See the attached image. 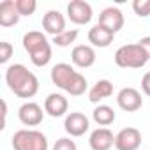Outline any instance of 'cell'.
Instances as JSON below:
<instances>
[{
    "instance_id": "cell-6",
    "label": "cell",
    "mask_w": 150,
    "mask_h": 150,
    "mask_svg": "<svg viewBox=\"0 0 150 150\" xmlns=\"http://www.w3.org/2000/svg\"><path fill=\"white\" fill-rule=\"evenodd\" d=\"M67 16L74 25H87L92 20L94 11L92 6L85 0H72L67 4Z\"/></svg>"
},
{
    "instance_id": "cell-20",
    "label": "cell",
    "mask_w": 150,
    "mask_h": 150,
    "mask_svg": "<svg viewBox=\"0 0 150 150\" xmlns=\"http://www.w3.org/2000/svg\"><path fill=\"white\" fill-rule=\"evenodd\" d=\"M78 34H80V32H78L76 28H72V30H65L64 34H60V35L53 37V42H55L58 48H65V46H71L74 41H76Z\"/></svg>"
},
{
    "instance_id": "cell-1",
    "label": "cell",
    "mask_w": 150,
    "mask_h": 150,
    "mask_svg": "<svg viewBox=\"0 0 150 150\" xmlns=\"http://www.w3.org/2000/svg\"><path fill=\"white\" fill-rule=\"evenodd\" d=\"M6 83L9 90L21 99H32L39 92L37 76L23 64H13L6 69Z\"/></svg>"
},
{
    "instance_id": "cell-5",
    "label": "cell",
    "mask_w": 150,
    "mask_h": 150,
    "mask_svg": "<svg viewBox=\"0 0 150 150\" xmlns=\"http://www.w3.org/2000/svg\"><path fill=\"white\" fill-rule=\"evenodd\" d=\"M11 145L14 150H48V138L35 129H20L13 134Z\"/></svg>"
},
{
    "instance_id": "cell-2",
    "label": "cell",
    "mask_w": 150,
    "mask_h": 150,
    "mask_svg": "<svg viewBox=\"0 0 150 150\" xmlns=\"http://www.w3.org/2000/svg\"><path fill=\"white\" fill-rule=\"evenodd\" d=\"M50 76H51L53 85H57L58 88H62L64 92H67L74 97L83 96L87 90V85H88L83 74H80L71 64H65V62L53 65Z\"/></svg>"
},
{
    "instance_id": "cell-19",
    "label": "cell",
    "mask_w": 150,
    "mask_h": 150,
    "mask_svg": "<svg viewBox=\"0 0 150 150\" xmlns=\"http://www.w3.org/2000/svg\"><path fill=\"white\" fill-rule=\"evenodd\" d=\"M92 118L96 120L97 125H101V127H108V125H111V124L115 122L117 115H115V111H113L111 106H108V104H99V106L94 110Z\"/></svg>"
},
{
    "instance_id": "cell-3",
    "label": "cell",
    "mask_w": 150,
    "mask_h": 150,
    "mask_svg": "<svg viewBox=\"0 0 150 150\" xmlns=\"http://www.w3.org/2000/svg\"><path fill=\"white\" fill-rule=\"evenodd\" d=\"M23 48L35 67H44L51 60V44L39 30H30L23 35Z\"/></svg>"
},
{
    "instance_id": "cell-22",
    "label": "cell",
    "mask_w": 150,
    "mask_h": 150,
    "mask_svg": "<svg viewBox=\"0 0 150 150\" xmlns=\"http://www.w3.org/2000/svg\"><path fill=\"white\" fill-rule=\"evenodd\" d=\"M132 11L139 18L150 16V0H134L132 2Z\"/></svg>"
},
{
    "instance_id": "cell-16",
    "label": "cell",
    "mask_w": 150,
    "mask_h": 150,
    "mask_svg": "<svg viewBox=\"0 0 150 150\" xmlns=\"http://www.w3.org/2000/svg\"><path fill=\"white\" fill-rule=\"evenodd\" d=\"M115 39V32L108 30L103 25H96L88 30V42H92V46L96 48H108Z\"/></svg>"
},
{
    "instance_id": "cell-23",
    "label": "cell",
    "mask_w": 150,
    "mask_h": 150,
    "mask_svg": "<svg viewBox=\"0 0 150 150\" xmlns=\"http://www.w3.org/2000/svg\"><path fill=\"white\" fill-rule=\"evenodd\" d=\"M13 53H14V48L11 42H7V41L0 42V64H7L9 58L13 57Z\"/></svg>"
},
{
    "instance_id": "cell-10",
    "label": "cell",
    "mask_w": 150,
    "mask_h": 150,
    "mask_svg": "<svg viewBox=\"0 0 150 150\" xmlns=\"http://www.w3.org/2000/svg\"><path fill=\"white\" fill-rule=\"evenodd\" d=\"M88 127H90L88 118H87L83 113H80V111L69 113V115L65 117V120H64V129H65V132H67L69 136H74V138L83 136V134L88 131Z\"/></svg>"
},
{
    "instance_id": "cell-24",
    "label": "cell",
    "mask_w": 150,
    "mask_h": 150,
    "mask_svg": "<svg viewBox=\"0 0 150 150\" xmlns=\"http://www.w3.org/2000/svg\"><path fill=\"white\" fill-rule=\"evenodd\" d=\"M51 150H78V146L71 138H58Z\"/></svg>"
},
{
    "instance_id": "cell-7",
    "label": "cell",
    "mask_w": 150,
    "mask_h": 150,
    "mask_svg": "<svg viewBox=\"0 0 150 150\" xmlns=\"http://www.w3.org/2000/svg\"><path fill=\"white\" fill-rule=\"evenodd\" d=\"M117 104L120 110L127 111V113H134L138 111L141 106H143V99H141V94L132 88V87H125L118 92L117 96Z\"/></svg>"
},
{
    "instance_id": "cell-15",
    "label": "cell",
    "mask_w": 150,
    "mask_h": 150,
    "mask_svg": "<svg viewBox=\"0 0 150 150\" xmlns=\"http://www.w3.org/2000/svg\"><path fill=\"white\" fill-rule=\"evenodd\" d=\"M67 110H69V103L62 94H50L44 99V111L53 118L64 117L67 113Z\"/></svg>"
},
{
    "instance_id": "cell-14",
    "label": "cell",
    "mask_w": 150,
    "mask_h": 150,
    "mask_svg": "<svg viewBox=\"0 0 150 150\" xmlns=\"http://www.w3.org/2000/svg\"><path fill=\"white\" fill-rule=\"evenodd\" d=\"M88 143H90L92 150H110L115 145V136L108 127H99V129L92 131Z\"/></svg>"
},
{
    "instance_id": "cell-25",
    "label": "cell",
    "mask_w": 150,
    "mask_h": 150,
    "mask_svg": "<svg viewBox=\"0 0 150 150\" xmlns=\"http://www.w3.org/2000/svg\"><path fill=\"white\" fill-rule=\"evenodd\" d=\"M141 90L145 92V96H148L150 97V71L143 76V80H141Z\"/></svg>"
},
{
    "instance_id": "cell-12",
    "label": "cell",
    "mask_w": 150,
    "mask_h": 150,
    "mask_svg": "<svg viewBox=\"0 0 150 150\" xmlns=\"http://www.w3.org/2000/svg\"><path fill=\"white\" fill-rule=\"evenodd\" d=\"M42 30L46 34L53 35V37L64 34L65 32V18H64V14L60 11H55V9L48 11L42 16Z\"/></svg>"
},
{
    "instance_id": "cell-27",
    "label": "cell",
    "mask_w": 150,
    "mask_h": 150,
    "mask_svg": "<svg viewBox=\"0 0 150 150\" xmlns=\"http://www.w3.org/2000/svg\"><path fill=\"white\" fill-rule=\"evenodd\" d=\"M2 118H4V122H2L0 129H6V120H7V103L6 101H2Z\"/></svg>"
},
{
    "instance_id": "cell-21",
    "label": "cell",
    "mask_w": 150,
    "mask_h": 150,
    "mask_svg": "<svg viewBox=\"0 0 150 150\" xmlns=\"http://www.w3.org/2000/svg\"><path fill=\"white\" fill-rule=\"evenodd\" d=\"M16 9L20 13V16H32L37 9V2L35 0H14Z\"/></svg>"
},
{
    "instance_id": "cell-18",
    "label": "cell",
    "mask_w": 150,
    "mask_h": 150,
    "mask_svg": "<svg viewBox=\"0 0 150 150\" xmlns=\"http://www.w3.org/2000/svg\"><path fill=\"white\" fill-rule=\"evenodd\" d=\"M111 96H113V83L110 80H99L88 90V101L90 103H101L103 99H108Z\"/></svg>"
},
{
    "instance_id": "cell-13",
    "label": "cell",
    "mask_w": 150,
    "mask_h": 150,
    "mask_svg": "<svg viewBox=\"0 0 150 150\" xmlns=\"http://www.w3.org/2000/svg\"><path fill=\"white\" fill-rule=\"evenodd\" d=\"M99 25H103L108 30L117 34L124 27V14H122V11L118 7H113V6L103 9L101 14H99Z\"/></svg>"
},
{
    "instance_id": "cell-9",
    "label": "cell",
    "mask_w": 150,
    "mask_h": 150,
    "mask_svg": "<svg viewBox=\"0 0 150 150\" xmlns=\"http://www.w3.org/2000/svg\"><path fill=\"white\" fill-rule=\"evenodd\" d=\"M18 117H20V122L27 127H37L42 118H44V113H42V108L37 104V103H23L18 110Z\"/></svg>"
},
{
    "instance_id": "cell-11",
    "label": "cell",
    "mask_w": 150,
    "mask_h": 150,
    "mask_svg": "<svg viewBox=\"0 0 150 150\" xmlns=\"http://www.w3.org/2000/svg\"><path fill=\"white\" fill-rule=\"evenodd\" d=\"M96 50L88 44H78L71 51V60L72 64L80 69H88L96 64Z\"/></svg>"
},
{
    "instance_id": "cell-8",
    "label": "cell",
    "mask_w": 150,
    "mask_h": 150,
    "mask_svg": "<svg viewBox=\"0 0 150 150\" xmlns=\"http://www.w3.org/2000/svg\"><path fill=\"white\" fill-rule=\"evenodd\" d=\"M141 145V132L136 127H124L115 136L117 150H138Z\"/></svg>"
},
{
    "instance_id": "cell-4",
    "label": "cell",
    "mask_w": 150,
    "mask_h": 150,
    "mask_svg": "<svg viewBox=\"0 0 150 150\" xmlns=\"http://www.w3.org/2000/svg\"><path fill=\"white\" fill-rule=\"evenodd\" d=\"M146 62L148 55L138 42L124 44L115 51V64L122 69H141Z\"/></svg>"
},
{
    "instance_id": "cell-26",
    "label": "cell",
    "mask_w": 150,
    "mask_h": 150,
    "mask_svg": "<svg viewBox=\"0 0 150 150\" xmlns=\"http://www.w3.org/2000/svg\"><path fill=\"white\" fill-rule=\"evenodd\" d=\"M138 44L145 50V53L148 55V60H150V35H146V37H141L139 41H138Z\"/></svg>"
},
{
    "instance_id": "cell-17",
    "label": "cell",
    "mask_w": 150,
    "mask_h": 150,
    "mask_svg": "<svg viewBox=\"0 0 150 150\" xmlns=\"http://www.w3.org/2000/svg\"><path fill=\"white\" fill-rule=\"evenodd\" d=\"M20 13L16 9L14 0H4L0 2V25L2 27H14L20 21Z\"/></svg>"
}]
</instances>
